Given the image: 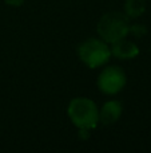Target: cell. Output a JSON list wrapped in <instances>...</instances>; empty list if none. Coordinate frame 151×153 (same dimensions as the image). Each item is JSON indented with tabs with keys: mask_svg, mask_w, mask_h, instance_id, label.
<instances>
[{
	"mask_svg": "<svg viewBox=\"0 0 151 153\" xmlns=\"http://www.w3.org/2000/svg\"><path fill=\"white\" fill-rule=\"evenodd\" d=\"M67 114L78 129L91 130L99 124V109L96 103L87 97L71 100L67 108Z\"/></svg>",
	"mask_w": 151,
	"mask_h": 153,
	"instance_id": "1",
	"label": "cell"
},
{
	"mask_svg": "<svg viewBox=\"0 0 151 153\" xmlns=\"http://www.w3.org/2000/svg\"><path fill=\"white\" fill-rule=\"evenodd\" d=\"M128 31H130V18L126 13L118 11L104 13L96 26L99 38L108 45L126 38L128 35Z\"/></svg>",
	"mask_w": 151,
	"mask_h": 153,
	"instance_id": "2",
	"label": "cell"
},
{
	"mask_svg": "<svg viewBox=\"0 0 151 153\" xmlns=\"http://www.w3.org/2000/svg\"><path fill=\"white\" fill-rule=\"evenodd\" d=\"M78 56L90 69L104 66L111 58V50L107 42L100 38H90L78 46Z\"/></svg>",
	"mask_w": 151,
	"mask_h": 153,
	"instance_id": "3",
	"label": "cell"
},
{
	"mask_svg": "<svg viewBox=\"0 0 151 153\" xmlns=\"http://www.w3.org/2000/svg\"><path fill=\"white\" fill-rule=\"evenodd\" d=\"M126 82V74L119 66H107L100 71L96 85L103 94L114 95L122 91Z\"/></svg>",
	"mask_w": 151,
	"mask_h": 153,
	"instance_id": "4",
	"label": "cell"
},
{
	"mask_svg": "<svg viewBox=\"0 0 151 153\" xmlns=\"http://www.w3.org/2000/svg\"><path fill=\"white\" fill-rule=\"evenodd\" d=\"M110 50H111V55L118 59H134L139 54L138 46L131 40H127L126 38L111 43Z\"/></svg>",
	"mask_w": 151,
	"mask_h": 153,
	"instance_id": "5",
	"label": "cell"
},
{
	"mask_svg": "<svg viewBox=\"0 0 151 153\" xmlns=\"http://www.w3.org/2000/svg\"><path fill=\"white\" fill-rule=\"evenodd\" d=\"M123 106L119 101L112 100L107 101L100 109H99V122L103 125H112L120 118Z\"/></svg>",
	"mask_w": 151,
	"mask_h": 153,
	"instance_id": "6",
	"label": "cell"
},
{
	"mask_svg": "<svg viewBox=\"0 0 151 153\" xmlns=\"http://www.w3.org/2000/svg\"><path fill=\"white\" fill-rule=\"evenodd\" d=\"M146 11V0H126L125 13L130 19H136L142 16Z\"/></svg>",
	"mask_w": 151,
	"mask_h": 153,
	"instance_id": "7",
	"label": "cell"
},
{
	"mask_svg": "<svg viewBox=\"0 0 151 153\" xmlns=\"http://www.w3.org/2000/svg\"><path fill=\"white\" fill-rule=\"evenodd\" d=\"M128 34H131L135 38H142L143 35L147 34V28L144 24H139V23L130 24V31H128Z\"/></svg>",
	"mask_w": 151,
	"mask_h": 153,
	"instance_id": "8",
	"label": "cell"
},
{
	"mask_svg": "<svg viewBox=\"0 0 151 153\" xmlns=\"http://www.w3.org/2000/svg\"><path fill=\"white\" fill-rule=\"evenodd\" d=\"M4 1L10 7H20V5H23L24 0H4Z\"/></svg>",
	"mask_w": 151,
	"mask_h": 153,
	"instance_id": "9",
	"label": "cell"
}]
</instances>
